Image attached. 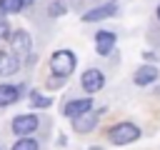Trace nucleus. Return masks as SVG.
<instances>
[{
	"mask_svg": "<svg viewBox=\"0 0 160 150\" xmlns=\"http://www.w3.org/2000/svg\"><path fill=\"white\" fill-rule=\"evenodd\" d=\"M75 65H78V58H75L72 50H58V52H52V58H50V70H52V75H58V78H68V75L75 70Z\"/></svg>",
	"mask_w": 160,
	"mask_h": 150,
	"instance_id": "obj_1",
	"label": "nucleus"
},
{
	"mask_svg": "<svg viewBox=\"0 0 160 150\" xmlns=\"http://www.w3.org/2000/svg\"><path fill=\"white\" fill-rule=\"evenodd\" d=\"M108 138H110L112 145H128V142H135L140 138V130L132 122H118L108 130Z\"/></svg>",
	"mask_w": 160,
	"mask_h": 150,
	"instance_id": "obj_2",
	"label": "nucleus"
},
{
	"mask_svg": "<svg viewBox=\"0 0 160 150\" xmlns=\"http://www.w3.org/2000/svg\"><path fill=\"white\" fill-rule=\"evenodd\" d=\"M38 125H40L38 115L25 112V115H18V118L12 120V132H15V135H20V138H25V135H32V132L38 130Z\"/></svg>",
	"mask_w": 160,
	"mask_h": 150,
	"instance_id": "obj_3",
	"label": "nucleus"
},
{
	"mask_svg": "<svg viewBox=\"0 0 160 150\" xmlns=\"http://www.w3.org/2000/svg\"><path fill=\"white\" fill-rule=\"evenodd\" d=\"M80 85H82V90L85 92H98L102 85H105V75L98 70V68H88L85 72H82V78H80Z\"/></svg>",
	"mask_w": 160,
	"mask_h": 150,
	"instance_id": "obj_4",
	"label": "nucleus"
},
{
	"mask_svg": "<svg viewBox=\"0 0 160 150\" xmlns=\"http://www.w3.org/2000/svg\"><path fill=\"white\" fill-rule=\"evenodd\" d=\"M10 50H12L18 58H25V55H30V50H32L30 35H28V32H22V30L12 32V35H10Z\"/></svg>",
	"mask_w": 160,
	"mask_h": 150,
	"instance_id": "obj_5",
	"label": "nucleus"
},
{
	"mask_svg": "<svg viewBox=\"0 0 160 150\" xmlns=\"http://www.w3.org/2000/svg\"><path fill=\"white\" fill-rule=\"evenodd\" d=\"M115 12H118V2H108V5H100V8L88 10V12L82 15V20H85V22H98V20H105V18L115 15Z\"/></svg>",
	"mask_w": 160,
	"mask_h": 150,
	"instance_id": "obj_6",
	"label": "nucleus"
},
{
	"mask_svg": "<svg viewBox=\"0 0 160 150\" xmlns=\"http://www.w3.org/2000/svg\"><path fill=\"white\" fill-rule=\"evenodd\" d=\"M18 68H20V58H18L12 50H10V52L0 50V78H5V75H15Z\"/></svg>",
	"mask_w": 160,
	"mask_h": 150,
	"instance_id": "obj_7",
	"label": "nucleus"
},
{
	"mask_svg": "<svg viewBox=\"0 0 160 150\" xmlns=\"http://www.w3.org/2000/svg\"><path fill=\"white\" fill-rule=\"evenodd\" d=\"M112 48H115V35L112 32H108V30L95 32V50H98V55H110Z\"/></svg>",
	"mask_w": 160,
	"mask_h": 150,
	"instance_id": "obj_8",
	"label": "nucleus"
},
{
	"mask_svg": "<svg viewBox=\"0 0 160 150\" xmlns=\"http://www.w3.org/2000/svg\"><path fill=\"white\" fill-rule=\"evenodd\" d=\"M95 125H98V115H92L90 110L72 118V130H75V132H90Z\"/></svg>",
	"mask_w": 160,
	"mask_h": 150,
	"instance_id": "obj_9",
	"label": "nucleus"
},
{
	"mask_svg": "<svg viewBox=\"0 0 160 150\" xmlns=\"http://www.w3.org/2000/svg\"><path fill=\"white\" fill-rule=\"evenodd\" d=\"M88 110H92V100H90V98H80V100H70L62 112H65L68 118H75V115H82V112H88Z\"/></svg>",
	"mask_w": 160,
	"mask_h": 150,
	"instance_id": "obj_10",
	"label": "nucleus"
},
{
	"mask_svg": "<svg viewBox=\"0 0 160 150\" xmlns=\"http://www.w3.org/2000/svg\"><path fill=\"white\" fill-rule=\"evenodd\" d=\"M155 78H158V68H152V65H142L132 75L135 85H150V82H155Z\"/></svg>",
	"mask_w": 160,
	"mask_h": 150,
	"instance_id": "obj_11",
	"label": "nucleus"
},
{
	"mask_svg": "<svg viewBox=\"0 0 160 150\" xmlns=\"http://www.w3.org/2000/svg\"><path fill=\"white\" fill-rule=\"evenodd\" d=\"M18 98H20V90H18L15 85H0V105H2V108L18 102Z\"/></svg>",
	"mask_w": 160,
	"mask_h": 150,
	"instance_id": "obj_12",
	"label": "nucleus"
},
{
	"mask_svg": "<svg viewBox=\"0 0 160 150\" xmlns=\"http://www.w3.org/2000/svg\"><path fill=\"white\" fill-rule=\"evenodd\" d=\"M50 105H52V98L50 95H42L38 90L30 92V108H50Z\"/></svg>",
	"mask_w": 160,
	"mask_h": 150,
	"instance_id": "obj_13",
	"label": "nucleus"
},
{
	"mask_svg": "<svg viewBox=\"0 0 160 150\" xmlns=\"http://www.w3.org/2000/svg\"><path fill=\"white\" fill-rule=\"evenodd\" d=\"M25 8L22 0H0V12L2 15H12V12H20Z\"/></svg>",
	"mask_w": 160,
	"mask_h": 150,
	"instance_id": "obj_14",
	"label": "nucleus"
},
{
	"mask_svg": "<svg viewBox=\"0 0 160 150\" xmlns=\"http://www.w3.org/2000/svg\"><path fill=\"white\" fill-rule=\"evenodd\" d=\"M40 145H38V140L35 138H30V135H25V138H20L15 145H12V150H38Z\"/></svg>",
	"mask_w": 160,
	"mask_h": 150,
	"instance_id": "obj_15",
	"label": "nucleus"
},
{
	"mask_svg": "<svg viewBox=\"0 0 160 150\" xmlns=\"http://www.w3.org/2000/svg\"><path fill=\"white\" fill-rule=\"evenodd\" d=\"M5 40H10V22H8L5 15L0 12V45H2Z\"/></svg>",
	"mask_w": 160,
	"mask_h": 150,
	"instance_id": "obj_16",
	"label": "nucleus"
},
{
	"mask_svg": "<svg viewBox=\"0 0 160 150\" xmlns=\"http://www.w3.org/2000/svg\"><path fill=\"white\" fill-rule=\"evenodd\" d=\"M48 12H50L52 18H60V15H65V2H50Z\"/></svg>",
	"mask_w": 160,
	"mask_h": 150,
	"instance_id": "obj_17",
	"label": "nucleus"
},
{
	"mask_svg": "<svg viewBox=\"0 0 160 150\" xmlns=\"http://www.w3.org/2000/svg\"><path fill=\"white\" fill-rule=\"evenodd\" d=\"M155 15H158V20H160V5H158V10H155Z\"/></svg>",
	"mask_w": 160,
	"mask_h": 150,
	"instance_id": "obj_18",
	"label": "nucleus"
}]
</instances>
